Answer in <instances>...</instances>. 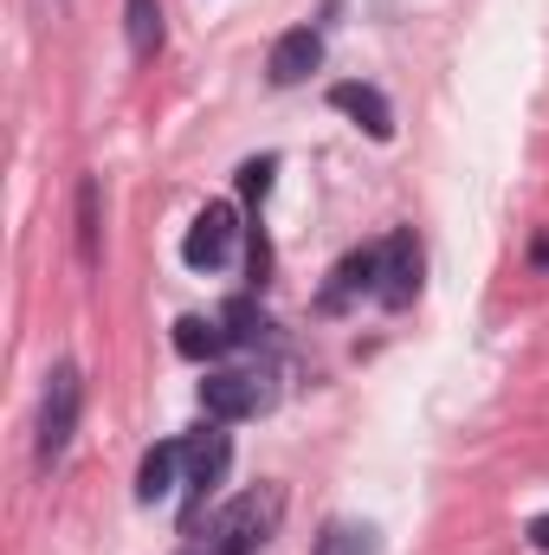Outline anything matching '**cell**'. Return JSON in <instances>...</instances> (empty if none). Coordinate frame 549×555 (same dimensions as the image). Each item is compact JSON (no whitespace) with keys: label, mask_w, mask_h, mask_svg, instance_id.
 Masks as SVG:
<instances>
[{"label":"cell","mask_w":549,"mask_h":555,"mask_svg":"<svg viewBox=\"0 0 549 555\" xmlns=\"http://www.w3.org/2000/svg\"><path fill=\"white\" fill-rule=\"evenodd\" d=\"M124 26H130V52L137 59L162 52V0H124Z\"/></svg>","instance_id":"7c38bea8"},{"label":"cell","mask_w":549,"mask_h":555,"mask_svg":"<svg viewBox=\"0 0 549 555\" xmlns=\"http://www.w3.org/2000/svg\"><path fill=\"white\" fill-rule=\"evenodd\" d=\"M375 284H382V246H362V253H349V259L330 272L317 310H343L349 297H375Z\"/></svg>","instance_id":"9c48e42d"},{"label":"cell","mask_w":549,"mask_h":555,"mask_svg":"<svg viewBox=\"0 0 549 555\" xmlns=\"http://www.w3.org/2000/svg\"><path fill=\"white\" fill-rule=\"evenodd\" d=\"M272 175H278V155H253V162L240 168V194L253 201V214L266 207V194H272Z\"/></svg>","instance_id":"2e32d148"},{"label":"cell","mask_w":549,"mask_h":555,"mask_svg":"<svg viewBox=\"0 0 549 555\" xmlns=\"http://www.w3.org/2000/svg\"><path fill=\"white\" fill-rule=\"evenodd\" d=\"M317 65H323V33H317V26H291V33H278L272 39L266 78H272L278 91H291V85H304Z\"/></svg>","instance_id":"52a82bcc"},{"label":"cell","mask_w":549,"mask_h":555,"mask_svg":"<svg viewBox=\"0 0 549 555\" xmlns=\"http://www.w3.org/2000/svg\"><path fill=\"white\" fill-rule=\"evenodd\" d=\"M317 555H375V530H356V524H330Z\"/></svg>","instance_id":"9a60e30c"},{"label":"cell","mask_w":549,"mask_h":555,"mask_svg":"<svg viewBox=\"0 0 549 555\" xmlns=\"http://www.w3.org/2000/svg\"><path fill=\"white\" fill-rule=\"evenodd\" d=\"M181 446H188V498H181V530H194V517H201L207 491L220 485V472H227L233 446H227V433H194V439H181Z\"/></svg>","instance_id":"5b68a950"},{"label":"cell","mask_w":549,"mask_h":555,"mask_svg":"<svg viewBox=\"0 0 549 555\" xmlns=\"http://www.w3.org/2000/svg\"><path fill=\"white\" fill-rule=\"evenodd\" d=\"M175 349H181L188 362H214V356L233 349V336H227L220 323H207V317H181V323H175Z\"/></svg>","instance_id":"8fae6325"},{"label":"cell","mask_w":549,"mask_h":555,"mask_svg":"<svg viewBox=\"0 0 549 555\" xmlns=\"http://www.w3.org/2000/svg\"><path fill=\"white\" fill-rule=\"evenodd\" d=\"M78 408H85V382L72 362H59L46 375V401H39V472H52L65 459V446L78 433Z\"/></svg>","instance_id":"7a4b0ae2"},{"label":"cell","mask_w":549,"mask_h":555,"mask_svg":"<svg viewBox=\"0 0 549 555\" xmlns=\"http://www.w3.org/2000/svg\"><path fill=\"white\" fill-rule=\"evenodd\" d=\"M181 459H188V446H181V439H162V446H149V452H142V472H137V498H142V504H162V498L175 491Z\"/></svg>","instance_id":"30bf717a"},{"label":"cell","mask_w":549,"mask_h":555,"mask_svg":"<svg viewBox=\"0 0 549 555\" xmlns=\"http://www.w3.org/2000/svg\"><path fill=\"white\" fill-rule=\"evenodd\" d=\"M201 408H207V420L233 426V420L266 414V408H272V388H266V375H253V369H220V375L201 382Z\"/></svg>","instance_id":"3957f363"},{"label":"cell","mask_w":549,"mask_h":555,"mask_svg":"<svg viewBox=\"0 0 549 555\" xmlns=\"http://www.w3.org/2000/svg\"><path fill=\"white\" fill-rule=\"evenodd\" d=\"M227 323H233L227 336H233L240 349H259V343L272 336V317H266V310H259L253 297H233V304H227Z\"/></svg>","instance_id":"4fadbf2b"},{"label":"cell","mask_w":549,"mask_h":555,"mask_svg":"<svg viewBox=\"0 0 549 555\" xmlns=\"http://www.w3.org/2000/svg\"><path fill=\"white\" fill-rule=\"evenodd\" d=\"M413 297H420V240L401 227V233H388V246H382V284H375V304L408 310Z\"/></svg>","instance_id":"8992f818"},{"label":"cell","mask_w":549,"mask_h":555,"mask_svg":"<svg viewBox=\"0 0 549 555\" xmlns=\"http://www.w3.org/2000/svg\"><path fill=\"white\" fill-rule=\"evenodd\" d=\"M531 259H537V266L549 272V240H537V246H531Z\"/></svg>","instance_id":"ac0fdd59"},{"label":"cell","mask_w":549,"mask_h":555,"mask_svg":"<svg viewBox=\"0 0 549 555\" xmlns=\"http://www.w3.org/2000/svg\"><path fill=\"white\" fill-rule=\"evenodd\" d=\"M278 517H284V491H278V485L246 491V498L220 504V511L207 517V537H194L181 555H259L272 543Z\"/></svg>","instance_id":"6da1fadb"},{"label":"cell","mask_w":549,"mask_h":555,"mask_svg":"<svg viewBox=\"0 0 549 555\" xmlns=\"http://www.w3.org/2000/svg\"><path fill=\"white\" fill-rule=\"evenodd\" d=\"M531 550H549V517H537V524H531Z\"/></svg>","instance_id":"e0dca14e"},{"label":"cell","mask_w":549,"mask_h":555,"mask_svg":"<svg viewBox=\"0 0 549 555\" xmlns=\"http://www.w3.org/2000/svg\"><path fill=\"white\" fill-rule=\"evenodd\" d=\"M78 259L98 272V259H104V246H98V181H85L78 188Z\"/></svg>","instance_id":"5bb4252c"},{"label":"cell","mask_w":549,"mask_h":555,"mask_svg":"<svg viewBox=\"0 0 549 555\" xmlns=\"http://www.w3.org/2000/svg\"><path fill=\"white\" fill-rule=\"evenodd\" d=\"M330 111H343L369 142H395V104L375 85H356V78L349 85H330Z\"/></svg>","instance_id":"ba28073f"},{"label":"cell","mask_w":549,"mask_h":555,"mask_svg":"<svg viewBox=\"0 0 549 555\" xmlns=\"http://www.w3.org/2000/svg\"><path fill=\"white\" fill-rule=\"evenodd\" d=\"M233 233H240V214H233L227 201H207V207L194 214L188 240H181V259H188V272H220V266L233 259Z\"/></svg>","instance_id":"277c9868"}]
</instances>
